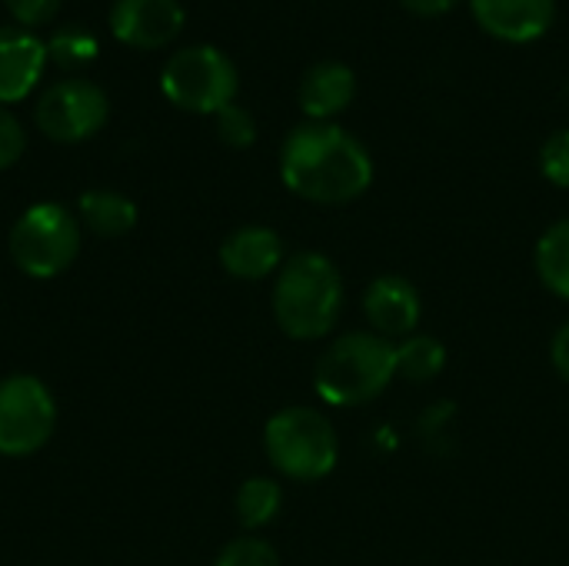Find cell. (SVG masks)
I'll list each match as a JSON object with an SVG mask.
<instances>
[{
  "label": "cell",
  "instance_id": "19",
  "mask_svg": "<svg viewBox=\"0 0 569 566\" xmlns=\"http://www.w3.org/2000/svg\"><path fill=\"white\" fill-rule=\"evenodd\" d=\"M47 57L63 70H80L97 57V37L87 27H60L47 40Z\"/></svg>",
  "mask_w": 569,
  "mask_h": 566
},
{
  "label": "cell",
  "instance_id": "1",
  "mask_svg": "<svg viewBox=\"0 0 569 566\" xmlns=\"http://www.w3.org/2000/svg\"><path fill=\"white\" fill-rule=\"evenodd\" d=\"M283 183L310 203H350L373 180L367 147L333 120L297 123L280 147Z\"/></svg>",
  "mask_w": 569,
  "mask_h": 566
},
{
  "label": "cell",
  "instance_id": "16",
  "mask_svg": "<svg viewBox=\"0 0 569 566\" xmlns=\"http://www.w3.org/2000/svg\"><path fill=\"white\" fill-rule=\"evenodd\" d=\"M537 274L543 287L557 297L569 300V217L557 220L540 240H537Z\"/></svg>",
  "mask_w": 569,
  "mask_h": 566
},
{
  "label": "cell",
  "instance_id": "12",
  "mask_svg": "<svg viewBox=\"0 0 569 566\" xmlns=\"http://www.w3.org/2000/svg\"><path fill=\"white\" fill-rule=\"evenodd\" d=\"M47 63V43L23 27H0V107L23 100Z\"/></svg>",
  "mask_w": 569,
  "mask_h": 566
},
{
  "label": "cell",
  "instance_id": "7",
  "mask_svg": "<svg viewBox=\"0 0 569 566\" xmlns=\"http://www.w3.org/2000/svg\"><path fill=\"white\" fill-rule=\"evenodd\" d=\"M57 427L53 394L40 377L10 374L0 380V457L37 454Z\"/></svg>",
  "mask_w": 569,
  "mask_h": 566
},
{
  "label": "cell",
  "instance_id": "6",
  "mask_svg": "<svg viewBox=\"0 0 569 566\" xmlns=\"http://www.w3.org/2000/svg\"><path fill=\"white\" fill-rule=\"evenodd\" d=\"M80 254V224L63 203H33L10 230L13 264L33 277L50 280L63 274Z\"/></svg>",
  "mask_w": 569,
  "mask_h": 566
},
{
  "label": "cell",
  "instance_id": "25",
  "mask_svg": "<svg viewBox=\"0 0 569 566\" xmlns=\"http://www.w3.org/2000/svg\"><path fill=\"white\" fill-rule=\"evenodd\" d=\"M550 360H553V370L569 384V324H563L557 334H553V344H550Z\"/></svg>",
  "mask_w": 569,
  "mask_h": 566
},
{
  "label": "cell",
  "instance_id": "11",
  "mask_svg": "<svg viewBox=\"0 0 569 566\" xmlns=\"http://www.w3.org/2000/svg\"><path fill=\"white\" fill-rule=\"evenodd\" d=\"M477 23L507 43H527L550 30L557 0H470Z\"/></svg>",
  "mask_w": 569,
  "mask_h": 566
},
{
  "label": "cell",
  "instance_id": "10",
  "mask_svg": "<svg viewBox=\"0 0 569 566\" xmlns=\"http://www.w3.org/2000/svg\"><path fill=\"white\" fill-rule=\"evenodd\" d=\"M363 314L373 327V334L393 340V337H413L423 304L417 287L407 277L397 274H383L377 277L367 290H363Z\"/></svg>",
  "mask_w": 569,
  "mask_h": 566
},
{
  "label": "cell",
  "instance_id": "4",
  "mask_svg": "<svg viewBox=\"0 0 569 566\" xmlns=\"http://www.w3.org/2000/svg\"><path fill=\"white\" fill-rule=\"evenodd\" d=\"M263 447L277 474L313 484L323 480L340 457V440L327 414L317 407H283L267 420Z\"/></svg>",
  "mask_w": 569,
  "mask_h": 566
},
{
  "label": "cell",
  "instance_id": "14",
  "mask_svg": "<svg viewBox=\"0 0 569 566\" xmlns=\"http://www.w3.org/2000/svg\"><path fill=\"white\" fill-rule=\"evenodd\" d=\"M357 97V73L343 60H317L297 90L307 120H333Z\"/></svg>",
  "mask_w": 569,
  "mask_h": 566
},
{
  "label": "cell",
  "instance_id": "20",
  "mask_svg": "<svg viewBox=\"0 0 569 566\" xmlns=\"http://www.w3.org/2000/svg\"><path fill=\"white\" fill-rule=\"evenodd\" d=\"M213 566H280L277 550L260 537H237L227 544Z\"/></svg>",
  "mask_w": 569,
  "mask_h": 566
},
{
  "label": "cell",
  "instance_id": "26",
  "mask_svg": "<svg viewBox=\"0 0 569 566\" xmlns=\"http://www.w3.org/2000/svg\"><path fill=\"white\" fill-rule=\"evenodd\" d=\"M410 13H417V17H437V13H447V10H453L460 0H400Z\"/></svg>",
  "mask_w": 569,
  "mask_h": 566
},
{
  "label": "cell",
  "instance_id": "5",
  "mask_svg": "<svg viewBox=\"0 0 569 566\" xmlns=\"http://www.w3.org/2000/svg\"><path fill=\"white\" fill-rule=\"evenodd\" d=\"M237 87L240 77L233 60L210 43H193L177 50L160 73L163 97L190 113H220L223 107L233 103Z\"/></svg>",
  "mask_w": 569,
  "mask_h": 566
},
{
  "label": "cell",
  "instance_id": "21",
  "mask_svg": "<svg viewBox=\"0 0 569 566\" xmlns=\"http://www.w3.org/2000/svg\"><path fill=\"white\" fill-rule=\"evenodd\" d=\"M217 137L233 147V150H243L257 140V123H253V113L243 110L240 103H230L217 113Z\"/></svg>",
  "mask_w": 569,
  "mask_h": 566
},
{
  "label": "cell",
  "instance_id": "17",
  "mask_svg": "<svg viewBox=\"0 0 569 566\" xmlns=\"http://www.w3.org/2000/svg\"><path fill=\"white\" fill-rule=\"evenodd\" d=\"M447 367V347L437 337L413 334L403 344H397V377L410 384H430Z\"/></svg>",
  "mask_w": 569,
  "mask_h": 566
},
{
  "label": "cell",
  "instance_id": "9",
  "mask_svg": "<svg viewBox=\"0 0 569 566\" xmlns=\"http://www.w3.org/2000/svg\"><path fill=\"white\" fill-rule=\"evenodd\" d=\"M187 10L180 0H117L110 7V30L120 43L157 50L180 37Z\"/></svg>",
  "mask_w": 569,
  "mask_h": 566
},
{
  "label": "cell",
  "instance_id": "24",
  "mask_svg": "<svg viewBox=\"0 0 569 566\" xmlns=\"http://www.w3.org/2000/svg\"><path fill=\"white\" fill-rule=\"evenodd\" d=\"M3 7L27 30V27L50 23L57 17V10H60V0H3Z\"/></svg>",
  "mask_w": 569,
  "mask_h": 566
},
{
  "label": "cell",
  "instance_id": "22",
  "mask_svg": "<svg viewBox=\"0 0 569 566\" xmlns=\"http://www.w3.org/2000/svg\"><path fill=\"white\" fill-rule=\"evenodd\" d=\"M540 170L550 183L569 190V127L547 137V143L540 150Z\"/></svg>",
  "mask_w": 569,
  "mask_h": 566
},
{
  "label": "cell",
  "instance_id": "23",
  "mask_svg": "<svg viewBox=\"0 0 569 566\" xmlns=\"http://www.w3.org/2000/svg\"><path fill=\"white\" fill-rule=\"evenodd\" d=\"M23 150H27V133L20 120L7 107H0V170L13 167L23 157Z\"/></svg>",
  "mask_w": 569,
  "mask_h": 566
},
{
  "label": "cell",
  "instance_id": "15",
  "mask_svg": "<svg viewBox=\"0 0 569 566\" xmlns=\"http://www.w3.org/2000/svg\"><path fill=\"white\" fill-rule=\"evenodd\" d=\"M77 210L97 237H123L137 224V203L117 190H87Z\"/></svg>",
  "mask_w": 569,
  "mask_h": 566
},
{
  "label": "cell",
  "instance_id": "3",
  "mask_svg": "<svg viewBox=\"0 0 569 566\" xmlns=\"http://www.w3.org/2000/svg\"><path fill=\"white\" fill-rule=\"evenodd\" d=\"M397 377V347L380 334L337 337L313 367V387L330 407H363Z\"/></svg>",
  "mask_w": 569,
  "mask_h": 566
},
{
  "label": "cell",
  "instance_id": "18",
  "mask_svg": "<svg viewBox=\"0 0 569 566\" xmlns=\"http://www.w3.org/2000/svg\"><path fill=\"white\" fill-rule=\"evenodd\" d=\"M283 507V490L270 477H250L237 490V520L243 530H260L277 520Z\"/></svg>",
  "mask_w": 569,
  "mask_h": 566
},
{
  "label": "cell",
  "instance_id": "8",
  "mask_svg": "<svg viewBox=\"0 0 569 566\" xmlns=\"http://www.w3.org/2000/svg\"><path fill=\"white\" fill-rule=\"evenodd\" d=\"M110 103L103 87L83 77H63L50 83L37 100V127L43 137L57 143H80L90 140L107 123Z\"/></svg>",
  "mask_w": 569,
  "mask_h": 566
},
{
  "label": "cell",
  "instance_id": "2",
  "mask_svg": "<svg viewBox=\"0 0 569 566\" xmlns=\"http://www.w3.org/2000/svg\"><path fill=\"white\" fill-rule=\"evenodd\" d=\"M343 310V277L323 254L303 250L283 260L273 284V317L293 340L327 337Z\"/></svg>",
  "mask_w": 569,
  "mask_h": 566
},
{
  "label": "cell",
  "instance_id": "13",
  "mask_svg": "<svg viewBox=\"0 0 569 566\" xmlns=\"http://www.w3.org/2000/svg\"><path fill=\"white\" fill-rule=\"evenodd\" d=\"M220 264L237 280H263L283 267V240L270 227H240L220 244Z\"/></svg>",
  "mask_w": 569,
  "mask_h": 566
}]
</instances>
